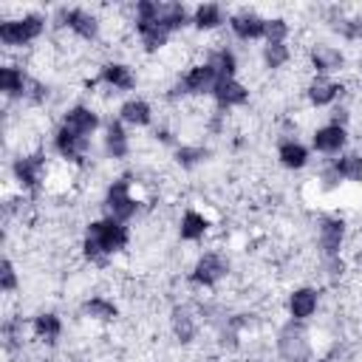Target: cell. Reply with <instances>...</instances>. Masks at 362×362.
I'll return each mask as SVG.
<instances>
[{
  "mask_svg": "<svg viewBox=\"0 0 362 362\" xmlns=\"http://www.w3.org/2000/svg\"><path fill=\"white\" fill-rule=\"evenodd\" d=\"M127 240H130L127 223L102 215V218L88 223V232H85V240H82V252L93 266H105L113 255H119L127 246Z\"/></svg>",
  "mask_w": 362,
  "mask_h": 362,
  "instance_id": "obj_1",
  "label": "cell"
},
{
  "mask_svg": "<svg viewBox=\"0 0 362 362\" xmlns=\"http://www.w3.org/2000/svg\"><path fill=\"white\" fill-rule=\"evenodd\" d=\"M45 25H48V17L40 14V11H28V14H20V17H6V20H0V45H6V48L31 45L45 34Z\"/></svg>",
  "mask_w": 362,
  "mask_h": 362,
  "instance_id": "obj_2",
  "label": "cell"
},
{
  "mask_svg": "<svg viewBox=\"0 0 362 362\" xmlns=\"http://www.w3.org/2000/svg\"><path fill=\"white\" fill-rule=\"evenodd\" d=\"M54 25L57 28H68L76 40L82 42H96L102 37V20L99 14H93L90 8H79V6H62L54 14Z\"/></svg>",
  "mask_w": 362,
  "mask_h": 362,
  "instance_id": "obj_3",
  "label": "cell"
},
{
  "mask_svg": "<svg viewBox=\"0 0 362 362\" xmlns=\"http://www.w3.org/2000/svg\"><path fill=\"white\" fill-rule=\"evenodd\" d=\"M102 206H105V215L107 218L127 223L139 212V198L133 192V178L130 175H119L116 181H110V187L105 189Z\"/></svg>",
  "mask_w": 362,
  "mask_h": 362,
  "instance_id": "obj_4",
  "label": "cell"
},
{
  "mask_svg": "<svg viewBox=\"0 0 362 362\" xmlns=\"http://www.w3.org/2000/svg\"><path fill=\"white\" fill-rule=\"evenodd\" d=\"M226 274H229V260L221 252L209 249V252H201L195 257V263L189 269V283L201 286V288H215Z\"/></svg>",
  "mask_w": 362,
  "mask_h": 362,
  "instance_id": "obj_5",
  "label": "cell"
},
{
  "mask_svg": "<svg viewBox=\"0 0 362 362\" xmlns=\"http://www.w3.org/2000/svg\"><path fill=\"white\" fill-rule=\"evenodd\" d=\"M215 82H218L215 71H212L204 59H198V62H189V65L178 74V82H175L173 90H178L181 96H212Z\"/></svg>",
  "mask_w": 362,
  "mask_h": 362,
  "instance_id": "obj_6",
  "label": "cell"
},
{
  "mask_svg": "<svg viewBox=\"0 0 362 362\" xmlns=\"http://www.w3.org/2000/svg\"><path fill=\"white\" fill-rule=\"evenodd\" d=\"M11 175L20 184V189H37L48 178V164L42 153H23L11 161Z\"/></svg>",
  "mask_w": 362,
  "mask_h": 362,
  "instance_id": "obj_7",
  "label": "cell"
},
{
  "mask_svg": "<svg viewBox=\"0 0 362 362\" xmlns=\"http://www.w3.org/2000/svg\"><path fill=\"white\" fill-rule=\"evenodd\" d=\"M229 31L240 42H257L266 40V17H260L255 8H238L229 14Z\"/></svg>",
  "mask_w": 362,
  "mask_h": 362,
  "instance_id": "obj_8",
  "label": "cell"
},
{
  "mask_svg": "<svg viewBox=\"0 0 362 362\" xmlns=\"http://www.w3.org/2000/svg\"><path fill=\"white\" fill-rule=\"evenodd\" d=\"M348 141H351V133L348 127L342 124H320L314 133H311V150L320 153V156H342L348 150Z\"/></svg>",
  "mask_w": 362,
  "mask_h": 362,
  "instance_id": "obj_9",
  "label": "cell"
},
{
  "mask_svg": "<svg viewBox=\"0 0 362 362\" xmlns=\"http://www.w3.org/2000/svg\"><path fill=\"white\" fill-rule=\"evenodd\" d=\"M345 218L339 215H322L320 223H317V243H320V252L328 257H339L342 246H345Z\"/></svg>",
  "mask_w": 362,
  "mask_h": 362,
  "instance_id": "obj_10",
  "label": "cell"
},
{
  "mask_svg": "<svg viewBox=\"0 0 362 362\" xmlns=\"http://www.w3.org/2000/svg\"><path fill=\"white\" fill-rule=\"evenodd\" d=\"M59 124H62V127H68L71 133L82 136V139H90V136L102 127V119H99L96 107H90V105H85V102H76V105L65 107V113H62Z\"/></svg>",
  "mask_w": 362,
  "mask_h": 362,
  "instance_id": "obj_11",
  "label": "cell"
},
{
  "mask_svg": "<svg viewBox=\"0 0 362 362\" xmlns=\"http://www.w3.org/2000/svg\"><path fill=\"white\" fill-rule=\"evenodd\" d=\"M345 93V85L334 76H311L305 85V99L311 107H334Z\"/></svg>",
  "mask_w": 362,
  "mask_h": 362,
  "instance_id": "obj_12",
  "label": "cell"
},
{
  "mask_svg": "<svg viewBox=\"0 0 362 362\" xmlns=\"http://www.w3.org/2000/svg\"><path fill=\"white\" fill-rule=\"evenodd\" d=\"M54 150H57V156L65 164H79V161H85V156L90 150V139H82V136L71 133L68 127L57 124V130H54Z\"/></svg>",
  "mask_w": 362,
  "mask_h": 362,
  "instance_id": "obj_13",
  "label": "cell"
},
{
  "mask_svg": "<svg viewBox=\"0 0 362 362\" xmlns=\"http://www.w3.org/2000/svg\"><path fill=\"white\" fill-rule=\"evenodd\" d=\"M249 99H252L249 88H246L238 76H232V79H218L215 88H212V102H215L218 110H235V107H243Z\"/></svg>",
  "mask_w": 362,
  "mask_h": 362,
  "instance_id": "obj_14",
  "label": "cell"
},
{
  "mask_svg": "<svg viewBox=\"0 0 362 362\" xmlns=\"http://www.w3.org/2000/svg\"><path fill=\"white\" fill-rule=\"evenodd\" d=\"M277 351L286 362H303L308 359V339H305V331L300 328V322H288L280 337H277Z\"/></svg>",
  "mask_w": 362,
  "mask_h": 362,
  "instance_id": "obj_15",
  "label": "cell"
},
{
  "mask_svg": "<svg viewBox=\"0 0 362 362\" xmlns=\"http://www.w3.org/2000/svg\"><path fill=\"white\" fill-rule=\"evenodd\" d=\"M99 82L116 93H130L136 88V74L127 62H119V59H107L102 68H99Z\"/></svg>",
  "mask_w": 362,
  "mask_h": 362,
  "instance_id": "obj_16",
  "label": "cell"
},
{
  "mask_svg": "<svg viewBox=\"0 0 362 362\" xmlns=\"http://www.w3.org/2000/svg\"><path fill=\"white\" fill-rule=\"evenodd\" d=\"M286 308H288L291 322H305V320H311V317L317 314V308H320V294H317V288H314V286H297V288L288 294Z\"/></svg>",
  "mask_w": 362,
  "mask_h": 362,
  "instance_id": "obj_17",
  "label": "cell"
},
{
  "mask_svg": "<svg viewBox=\"0 0 362 362\" xmlns=\"http://www.w3.org/2000/svg\"><path fill=\"white\" fill-rule=\"evenodd\" d=\"M308 161H311V147H308V144H303V141L294 139V136L280 139V144H277V164H280L283 170L300 173V170L308 167Z\"/></svg>",
  "mask_w": 362,
  "mask_h": 362,
  "instance_id": "obj_18",
  "label": "cell"
},
{
  "mask_svg": "<svg viewBox=\"0 0 362 362\" xmlns=\"http://www.w3.org/2000/svg\"><path fill=\"white\" fill-rule=\"evenodd\" d=\"M308 65L314 71V76H331L337 71H342L345 65V54L334 45H314L308 51Z\"/></svg>",
  "mask_w": 362,
  "mask_h": 362,
  "instance_id": "obj_19",
  "label": "cell"
},
{
  "mask_svg": "<svg viewBox=\"0 0 362 362\" xmlns=\"http://www.w3.org/2000/svg\"><path fill=\"white\" fill-rule=\"evenodd\" d=\"M133 28H136V37H139V42H141V48L147 54H156V51L167 48V42L173 37L161 25V20H133Z\"/></svg>",
  "mask_w": 362,
  "mask_h": 362,
  "instance_id": "obj_20",
  "label": "cell"
},
{
  "mask_svg": "<svg viewBox=\"0 0 362 362\" xmlns=\"http://www.w3.org/2000/svg\"><path fill=\"white\" fill-rule=\"evenodd\" d=\"M153 105L141 96H127L119 105V122L124 127H150L153 124Z\"/></svg>",
  "mask_w": 362,
  "mask_h": 362,
  "instance_id": "obj_21",
  "label": "cell"
},
{
  "mask_svg": "<svg viewBox=\"0 0 362 362\" xmlns=\"http://www.w3.org/2000/svg\"><path fill=\"white\" fill-rule=\"evenodd\" d=\"M102 147H105V156L113 158V161H122L127 158L130 153V136H127V127L119 122V119H110L102 130Z\"/></svg>",
  "mask_w": 362,
  "mask_h": 362,
  "instance_id": "obj_22",
  "label": "cell"
},
{
  "mask_svg": "<svg viewBox=\"0 0 362 362\" xmlns=\"http://www.w3.org/2000/svg\"><path fill=\"white\" fill-rule=\"evenodd\" d=\"M223 23H229V14L218 3H201L192 8V28L195 31L209 34V31H218Z\"/></svg>",
  "mask_w": 362,
  "mask_h": 362,
  "instance_id": "obj_23",
  "label": "cell"
},
{
  "mask_svg": "<svg viewBox=\"0 0 362 362\" xmlns=\"http://www.w3.org/2000/svg\"><path fill=\"white\" fill-rule=\"evenodd\" d=\"M28 79L31 76L20 65H11V62L0 65V90H3L6 99H23L25 88H28Z\"/></svg>",
  "mask_w": 362,
  "mask_h": 362,
  "instance_id": "obj_24",
  "label": "cell"
},
{
  "mask_svg": "<svg viewBox=\"0 0 362 362\" xmlns=\"http://www.w3.org/2000/svg\"><path fill=\"white\" fill-rule=\"evenodd\" d=\"M209 232V218L198 209H184L181 212V221H178V238L184 243H198L204 240Z\"/></svg>",
  "mask_w": 362,
  "mask_h": 362,
  "instance_id": "obj_25",
  "label": "cell"
},
{
  "mask_svg": "<svg viewBox=\"0 0 362 362\" xmlns=\"http://www.w3.org/2000/svg\"><path fill=\"white\" fill-rule=\"evenodd\" d=\"M204 62L215 71L218 79H232L238 76V54L229 48V45H218V48H209Z\"/></svg>",
  "mask_w": 362,
  "mask_h": 362,
  "instance_id": "obj_26",
  "label": "cell"
},
{
  "mask_svg": "<svg viewBox=\"0 0 362 362\" xmlns=\"http://www.w3.org/2000/svg\"><path fill=\"white\" fill-rule=\"evenodd\" d=\"M170 328H173V337L181 345H189L198 337V320H195V314L187 305H175L170 311Z\"/></svg>",
  "mask_w": 362,
  "mask_h": 362,
  "instance_id": "obj_27",
  "label": "cell"
},
{
  "mask_svg": "<svg viewBox=\"0 0 362 362\" xmlns=\"http://www.w3.org/2000/svg\"><path fill=\"white\" fill-rule=\"evenodd\" d=\"M331 167L339 175V181H348V184L362 181V153H356V150H345L342 156H337L331 161Z\"/></svg>",
  "mask_w": 362,
  "mask_h": 362,
  "instance_id": "obj_28",
  "label": "cell"
},
{
  "mask_svg": "<svg viewBox=\"0 0 362 362\" xmlns=\"http://www.w3.org/2000/svg\"><path fill=\"white\" fill-rule=\"evenodd\" d=\"M79 308H82V314H85V317L99 320V322H110V320H116V317H119L116 303H113L110 297H105V294H93V297H88Z\"/></svg>",
  "mask_w": 362,
  "mask_h": 362,
  "instance_id": "obj_29",
  "label": "cell"
},
{
  "mask_svg": "<svg viewBox=\"0 0 362 362\" xmlns=\"http://www.w3.org/2000/svg\"><path fill=\"white\" fill-rule=\"evenodd\" d=\"M31 334L42 342H54L59 334H62V320L54 314V311H40L34 314L31 320Z\"/></svg>",
  "mask_w": 362,
  "mask_h": 362,
  "instance_id": "obj_30",
  "label": "cell"
},
{
  "mask_svg": "<svg viewBox=\"0 0 362 362\" xmlns=\"http://www.w3.org/2000/svg\"><path fill=\"white\" fill-rule=\"evenodd\" d=\"M260 59H263V68L280 71L291 62V45L288 42H266L260 51Z\"/></svg>",
  "mask_w": 362,
  "mask_h": 362,
  "instance_id": "obj_31",
  "label": "cell"
},
{
  "mask_svg": "<svg viewBox=\"0 0 362 362\" xmlns=\"http://www.w3.org/2000/svg\"><path fill=\"white\" fill-rule=\"evenodd\" d=\"M173 158L181 170H195L198 164H204L209 158V150L204 144H178L173 150Z\"/></svg>",
  "mask_w": 362,
  "mask_h": 362,
  "instance_id": "obj_32",
  "label": "cell"
},
{
  "mask_svg": "<svg viewBox=\"0 0 362 362\" xmlns=\"http://www.w3.org/2000/svg\"><path fill=\"white\" fill-rule=\"evenodd\" d=\"M291 23L286 17H266V40L263 42H288Z\"/></svg>",
  "mask_w": 362,
  "mask_h": 362,
  "instance_id": "obj_33",
  "label": "cell"
},
{
  "mask_svg": "<svg viewBox=\"0 0 362 362\" xmlns=\"http://www.w3.org/2000/svg\"><path fill=\"white\" fill-rule=\"evenodd\" d=\"M17 288V269L11 263V257H3V266H0V291L3 294H11Z\"/></svg>",
  "mask_w": 362,
  "mask_h": 362,
  "instance_id": "obj_34",
  "label": "cell"
},
{
  "mask_svg": "<svg viewBox=\"0 0 362 362\" xmlns=\"http://www.w3.org/2000/svg\"><path fill=\"white\" fill-rule=\"evenodd\" d=\"M359 37H362V23H359Z\"/></svg>",
  "mask_w": 362,
  "mask_h": 362,
  "instance_id": "obj_35",
  "label": "cell"
}]
</instances>
